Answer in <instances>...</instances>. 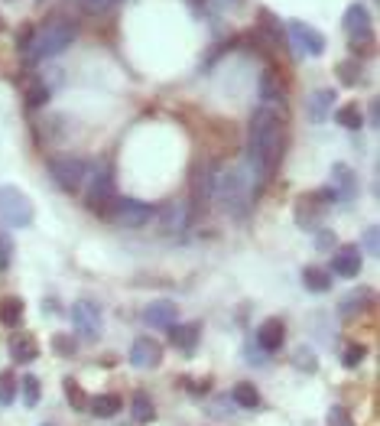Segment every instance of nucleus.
I'll return each mask as SVG.
<instances>
[{
  "mask_svg": "<svg viewBox=\"0 0 380 426\" xmlns=\"http://www.w3.org/2000/svg\"><path fill=\"white\" fill-rule=\"evenodd\" d=\"M283 117H286V108H273V104H260L251 114V124H247V170H251L257 186H264L266 179L273 176L283 153H286Z\"/></svg>",
  "mask_w": 380,
  "mask_h": 426,
  "instance_id": "obj_1",
  "label": "nucleus"
},
{
  "mask_svg": "<svg viewBox=\"0 0 380 426\" xmlns=\"http://www.w3.org/2000/svg\"><path fill=\"white\" fill-rule=\"evenodd\" d=\"M257 182H254L251 170L247 166H228L224 173L215 176V189L212 199L218 202V209L231 218H247L254 209V199H257Z\"/></svg>",
  "mask_w": 380,
  "mask_h": 426,
  "instance_id": "obj_2",
  "label": "nucleus"
},
{
  "mask_svg": "<svg viewBox=\"0 0 380 426\" xmlns=\"http://www.w3.org/2000/svg\"><path fill=\"white\" fill-rule=\"evenodd\" d=\"M75 36H78V26L72 20H49L46 26L33 30V39H30V46H26V59H30V65L43 62V59H53V55L65 53L75 43Z\"/></svg>",
  "mask_w": 380,
  "mask_h": 426,
  "instance_id": "obj_3",
  "label": "nucleus"
},
{
  "mask_svg": "<svg viewBox=\"0 0 380 426\" xmlns=\"http://www.w3.org/2000/svg\"><path fill=\"white\" fill-rule=\"evenodd\" d=\"M49 176H53V182L62 189V192H82L85 189V179H88V163H85L82 156H72V153H59V156H49L46 163Z\"/></svg>",
  "mask_w": 380,
  "mask_h": 426,
  "instance_id": "obj_4",
  "label": "nucleus"
},
{
  "mask_svg": "<svg viewBox=\"0 0 380 426\" xmlns=\"http://www.w3.org/2000/svg\"><path fill=\"white\" fill-rule=\"evenodd\" d=\"M101 218L114 222V225H124V228H143L150 218H156V209H153L150 202L114 195V202H111V205L101 212Z\"/></svg>",
  "mask_w": 380,
  "mask_h": 426,
  "instance_id": "obj_5",
  "label": "nucleus"
},
{
  "mask_svg": "<svg viewBox=\"0 0 380 426\" xmlns=\"http://www.w3.org/2000/svg\"><path fill=\"white\" fill-rule=\"evenodd\" d=\"M36 209L26 192H20L16 186H0V222L10 228H30Z\"/></svg>",
  "mask_w": 380,
  "mask_h": 426,
  "instance_id": "obj_6",
  "label": "nucleus"
},
{
  "mask_svg": "<svg viewBox=\"0 0 380 426\" xmlns=\"http://www.w3.org/2000/svg\"><path fill=\"white\" fill-rule=\"evenodd\" d=\"M85 202H88V209L94 212V215H101V212L114 202V170L107 163H98L92 170L88 166V179H85Z\"/></svg>",
  "mask_w": 380,
  "mask_h": 426,
  "instance_id": "obj_7",
  "label": "nucleus"
},
{
  "mask_svg": "<svg viewBox=\"0 0 380 426\" xmlns=\"http://www.w3.org/2000/svg\"><path fill=\"white\" fill-rule=\"evenodd\" d=\"M286 43L293 46L296 55H322L325 53V36L315 26L303 23V20H289L286 23Z\"/></svg>",
  "mask_w": 380,
  "mask_h": 426,
  "instance_id": "obj_8",
  "label": "nucleus"
},
{
  "mask_svg": "<svg viewBox=\"0 0 380 426\" xmlns=\"http://www.w3.org/2000/svg\"><path fill=\"white\" fill-rule=\"evenodd\" d=\"M72 322H75V332L85 342H98L101 329H104V319H101V306L94 300H75L72 306Z\"/></svg>",
  "mask_w": 380,
  "mask_h": 426,
  "instance_id": "obj_9",
  "label": "nucleus"
},
{
  "mask_svg": "<svg viewBox=\"0 0 380 426\" xmlns=\"http://www.w3.org/2000/svg\"><path fill=\"white\" fill-rule=\"evenodd\" d=\"M325 209H328V205L319 199V192L303 195V199L296 202V225L303 228V231H315L319 222L325 218Z\"/></svg>",
  "mask_w": 380,
  "mask_h": 426,
  "instance_id": "obj_10",
  "label": "nucleus"
},
{
  "mask_svg": "<svg viewBox=\"0 0 380 426\" xmlns=\"http://www.w3.org/2000/svg\"><path fill=\"white\" fill-rule=\"evenodd\" d=\"M189 186H192V205H195L198 212L208 209V202H212V189H215V170H212V166H205V163H198L195 170H192Z\"/></svg>",
  "mask_w": 380,
  "mask_h": 426,
  "instance_id": "obj_11",
  "label": "nucleus"
},
{
  "mask_svg": "<svg viewBox=\"0 0 380 426\" xmlns=\"http://www.w3.org/2000/svg\"><path fill=\"white\" fill-rule=\"evenodd\" d=\"M361 267H364V254H361V248H354V244H342V248H335L332 271L338 273V277L351 280V277L361 273Z\"/></svg>",
  "mask_w": 380,
  "mask_h": 426,
  "instance_id": "obj_12",
  "label": "nucleus"
},
{
  "mask_svg": "<svg viewBox=\"0 0 380 426\" xmlns=\"http://www.w3.org/2000/svg\"><path fill=\"white\" fill-rule=\"evenodd\" d=\"M143 322L153 329H173L179 322V306L173 300H153L146 302L143 310Z\"/></svg>",
  "mask_w": 380,
  "mask_h": 426,
  "instance_id": "obj_13",
  "label": "nucleus"
},
{
  "mask_svg": "<svg viewBox=\"0 0 380 426\" xmlns=\"http://www.w3.org/2000/svg\"><path fill=\"white\" fill-rule=\"evenodd\" d=\"M163 361V345L156 339H150V335H140V339H134V349H130V364L134 368H156V364Z\"/></svg>",
  "mask_w": 380,
  "mask_h": 426,
  "instance_id": "obj_14",
  "label": "nucleus"
},
{
  "mask_svg": "<svg viewBox=\"0 0 380 426\" xmlns=\"http://www.w3.org/2000/svg\"><path fill=\"white\" fill-rule=\"evenodd\" d=\"M283 342H286V322L283 319H266V322H260L257 329V345L266 351V355H273V351L283 349Z\"/></svg>",
  "mask_w": 380,
  "mask_h": 426,
  "instance_id": "obj_15",
  "label": "nucleus"
},
{
  "mask_svg": "<svg viewBox=\"0 0 380 426\" xmlns=\"http://www.w3.org/2000/svg\"><path fill=\"white\" fill-rule=\"evenodd\" d=\"M332 192L338 202H351L357 195V176L348 163H335L332 166Z\"/></svg>",
  "mask_w": 380,
  "mask_h": 426,
  "instance_id": "obj_16",
  "label": "nucleus"
},
{
  "mask_svg": "<svg viewBox=\"0 0 380 426\" xmlns=\"http://www.w3.org/2000/svg\"><path fill=\"white\" fill-rule=\"evenodd\" d=\"M305 111H309L312 124H322V121H328V114L335 111V88H315V92L305 98Z\"/></svg>",
  "mask_w": 380,
  "mask_h": 426,
  "instance_id": "obj_17",
  "label": "nucleus"
},
{
  "mask_svg": "<svg viewBox=\"0 0 380 426\" xmlns=\"http://www.w3.org/2000/svg\"><path fill=\"white\" fill-rule=\"evenodd\" d=\"M10 358L16 364H33L39 358V345L30 332H13L10 335Z\"/></svg>",
  "mask_w": 380,
  "mask_h": 426,
  "instance_id": "obj_18",
  "label": "nucleus"
},
{
  "mask_svg": "<svg viewBox=\"0 0 380 426\" xmlns=\"http://www.w3.org/2000/svg\"><path fill=\"white\" fill-rule=\"evenodd\" d=\"M169 339H173L175 349H183L185 355L198 349V339H202V326L198 322H179V326L169 329Z\"/></svg>",
  "mask_w": 380,
  "mask_h": 426,
  "instance_id": "obj_19",
  "label": "nucleus"
},
{
  "mask_svg": "<svg viewBox=\"0 0 380 426\" xmlns=\"http://www.w3.org/2000/svg\"><path fill=\"white\" fill-rule=\"evenodd\" d=\"M260 98L264 104H273V108H286V92H283V82L273 69H266L260 78Z\"/></svg>",
  "mask_w": 380,
  "mask_h": 426,
  "instance_id": "obj_20",
  "label": "nucleus"
},
{
  "mask_svg": "<svg viewBox=\"0 0 380 426\" xmlns=\"http://www.w3.org/2000/svg\"><path fill=\"white\" fill-rule=\"evenodd\" d=\"M121 410H124V400L117 394H94V397H88V413L98 417V420H111V417H117Z\"/></svg>",
  "mask_w": 380,
  "mask_h": 426,
  "instance_id": "obj_21",
  "label": "nucleus"
},
{
  "mask_svg": "<svg viewBox=\"0 0 380 426\" xmlns=\"http://www.w3.org/2000/svg\"><path fill=\"white\" fill-rule=\"evenodd\" d=\"M342 26H344V33H351V36L371 33V10H367L364 4H351V7L344 10Z\"/></svg>",
  "mask_w": 380,
  "mask_h": 426,
  "instance_id": "obj_22",
  "label": "nucleus"
},
{
  "mask_svg": "<svg viewBox=\"0 0 380 426\" xmlns=\"http://www.w3.org/2000/svg\"><path fill=\"white\" fill-rule=\"evenodd\" d=\"M231 400L237 407H244V410H260L264 407V397H260L257 384H251V381H237L234 390H231Z\"/></svg>",
  "mask_w": 380,
  "mask_h": 426,
  "instance_id": "obj_23",
  "label": "nucleus"
},
{
  "mask_svg": "<svg viewBox=\"0 0 380 426\" xmlns=\"http://www.w3.org/2000/svg\"><path fill=\"white\" fill-rule=\"evenodd\" d=\"M374 302V290H351V293H344V300L338 302V310H342V316H357V312H364L367 306Z\"/></svg>",
  "mask_w": 380,
  "mask_h": 426,
  "instance_id": "obj_24",
  "label": "nucleus"
},
{
  "mask_svg": "<svg viewBox=\"0 0 380 426\" xmlns=\"http://www.w3.org/2000/svg\"><path fill=\"white\" fill-rule=\"evenodd\" d=\"M130 417L137 420L140 426H146V423L156 420V407H153V400H150L146 390H137V394L130 397Z\"/></svg>",
  "mask_w": 380,
  "mask_h": 426,
  "instance_id": "obj_25",
  "label": "nucleus"
},
{
  "mask_svg": "<svg viewBox=\"0 0 380 426\" xmlns=\"http://www.w3.org/2000/svg\"><path fill=\"white\" fill-rule=\"evenodd\" d=\"M23 312H26V306H23L20 296H7V300H0V322H4L7 329L20 326V322H23Z\"/></svg>",
  "mask_w": 380,
  "mask_h": 426,
  "instance_id": "obj_26",
  "label": "nucleus"
},
{
  "mask_svg": "<svg viewBox=\"0 0 380 426\" xmlns=\"http://www.w3.org/2000/svg\"><path fill=\"white\" fill-rule=\"evenodd\" d=\"M332 114H335V121H338V124H342L344 131H361V127H364V114H361V104H354V101H351V104H342V108L332 111Z\"/></svg>",
  "mask_w": 380,
  "mask_h": 426,
  "instance_id": "obj_27",
  "label": "nucleus"
},
{
  "mask_svg": "<svg viewBox=\"0 0 380 426\" xmlns=\"http://www.w3.org/2000/svg\"><path fill=\"white\" fill-rule=\"evenodd\" d=\"M166 218H160V225H163V231H183L185 225H189V209H185V205H179V202H169L166 209Z\"/></svg>",
  "mask_w": 380,
  "mask_h": 426,
  "instance_id": "obj_28",
  "label": "nucleus"
},
{
  "mask_svg": "<svg viewBox=\"0 0 380 426\" xmlns=\"http://www.w3.org/2000/svg\"><path fill=\"white\" fill-rule=\"evenodd\" d=\"M303 283H305V290H312V293H328V290H332V273L322 271V267H305Z\"/></svg>",
  "mask_w": 380,
  "mask_h": 426,
  "instance_id": "obj_29",
  "label": "nucleus"
},
{
  "mask_svg": "<svg viewBox=\"0 0 380 426\" xmlns=\"http://www.w3.org/2000/svg\"><path fill=\"white\" fill-rule=\"evenodd\" d=\"M16 394H23V403L26 407H39V400H43V384H39L36 374H23V381L16 384Z\"/></svg>",
  "mask_w": 380,
  "mask_h": 426,
  "instance_id": "obj_30",
  "label": "nucleus"
},
{
  "mask_svg": "<svg viewBox=\"0 0 380 426\" xmlns=\"http://www.w3.org/2000/svg\"><path fill=\"white\" fill-rule=\"evenodd\" d=\"M62 390H65V400H69L72 410H88V394H85V388L78 381L65 378L62 381Z\"/></svg>",
  "mask_w": 380,
  "mask_h": 426,
  "instance_id": "obj_31",
  "label": "nucleus"
},
{
  "mask_svg": "<svg viewBox=\"0 0 380 426\" xmlns=\"http://www.w3.org/2000/svg\"><path fill=\"white\" fill-rule=\"evenodd\" d=\"M293 364H296L299 371H305V374H315V371H319V355H315L309 345H299V349L293 351Z\"/></svg>",
  "mask_w": 380,
  "mask_h": 426,
  "instance_id": "obj_32",
  "label": "nucleus"
},
{
  "mask_svg": "<svg viewBox=\"0 0 380 426\" xmlns=\"http://www.w3.org/2000/svg\"><path fill=\"white\" fill-rule=\"evenodd\" d=\"M49 98H53V88L46 82H36V85L26 88V108L30 111H39L43 104H49Z\"/></svg>",
  "mask_w": 380,
  "mask_h": 426,
  "instance_id": "obj_33",
  "label": "nucleus"
},
{
  "mask_svg": "<svg viewBox=\"0 0 380 426\" xmlns=\"http://www.w3.org/2000/svg\"><path fill=\"white\" fill-rule=\"evenodd\" d=\"M335 75L342 78L344 85H357V82H361V75H364V65L357 62V59H348V62H338Z\"/></svg>",
  "mask_w": 380,
  "mask_h": 426,
  "instance_id": "obj_34",
  "label": "nucleus"
},
{
  "mask_svg": "<svg viewBox=\"0 0 380 426\" xmlns=\"http://www.w3.org/2000/svg\"><path fill=\"white\" fill-rule=\"evenodd\" d=\"M16 374L13 371H0V407H10L16 400Z\"/></svg>",
  "mask_w": 380,
  "mask_h": 426,
  "instance_id": "obj_35",
  "label": "nucleus"
},
{
  "mask_svg": "<svg viewBox=\"0 0 380 426\" xmlns=\"http://www.w3.org/2000/svg\"><path fill=\"white\" fill-rule=\"evenodd\" d=\"M53 349H55V355H62V358H75L78 342H75V335H69V332H55L53 335Z\"/></svg>",
  "mask_w": 380,
  "mask_h": 426,
  "instance_id": "obj_36",
  "label": "nucleus"
},
{
  "mask_svg": "<svg viewBox=\"0 0 380 426\" xmlns=\"http://www.w3.org/2000/svg\"><path fill=\"white\" fill-rule=\"evenodd\" d=\"M367 358V345H361V342H348L342 351V364L344 368H357V364Z\"/></svg>",
  "mask_w": 380,
  "mask_h": 426,
  "instance_id": "obj_37",
  "label": "nucleus"
},
{
  "mask_svg": "<svg viewBox=\"0 0 380 426\" xmlns=\"http://www.w3.org/2000/svg\"><path fill=\"white\" fill-rule=\"evenodd\" d=\"M328 426H354V420H351L348 407H342V403H335L332 410H328Z\"/></svg>",
  "mask_w": 380,
  "mask_h": 426,
  "instance_id": "obj_38",
  "label": "nucleus"
},
{
  "mask_svg": "<svg viewBox=\"0 0 380 426\" xmlns=\"http://www.w3.org/2000/svg\"><path fill=\"white\" fill-rule=\"evenodd\" d=\"M10 263H13V241L0 231V271H10Z\"/></svg>",
  "mask_w": 380,
  "mask_h": 426,
  "instance_id": "obj_39",
  "label": "nucleus"
},
{
  "mask_svg": "<svg viewBox=\"0 0 380 426\" xmlns=\"http://www.w3.org/2000/svg\"><path fill=\"white\" fill-rule=\"evenodd\" d=\"M335 244H338L335 231H328V228H315V248H319V251H332Z\"/></svg>",
  "mask_w": 380,
  "mask_h": 426,
  "instance_id": "obj_40",
  "label": "nucleus"
},
{
  "mask_svg": "<svg viewBox=\"0 0 380 426\" xmlns=\"http://www.w3.org/2000/svg\"><path fill=\"white\" fill-rule=\"evenodd\" d=\"M364 251L367 254H380V228L377 225H371L364 231Z\"/></svg>",
  "mask_w": 380,
  "mask_h": 426,
  "instance_id": "obj_41",
  "label": "nucleus"
},
{
  "mask_svg": "<svg viewBox=\"0 0 380 426\" xmlns=\"http://www.w3.org/2000/svg\"><path fill=\"white\" fill-rule=\"evenodd\" d=\"M111 4H114V0H82V7L88 10V13H104V10H111Z\"/></svg>",
  "mask_w": 380,
  "mask_h": 426,
  "instance_id": "obj_42",
  "label": "nucleus"
},
{
  "mask_svg": "<svg viewBox=\"0 0 380 426\" xmlns=\"http://www.w3.org/2000/svg\"><path fill=\"white\" fill-rule=\"evenodd\" d=\"M30 39H33V26H20V36H16V49H23V53H26Z\"/></svg>",
  "mask_w": 380,
  "mask_h": 426,
  "instance_id": "obj_43",
  "label": "nucleus"
},
{
  "mask_svg": "<svg viewBox=\"0 0 380 426\" xmlns=\"http://www.w3.org/2000/svg\"><path fill=\"white\" fill-rule=\"evenodd\" d=\"M377 111H380V101H377V98H374V101H371V108H367V121H371V124H374V127H377V124H380V114H377Z\"/></svg>",
  "mask_w": 380,
  "mask_h": 426,
  "instance_id": "obj_44",
  "label": "nucleus"
},
{
  "mask_svg": "<svg viewBox=\"0 0 380 426\" xmlns=\"http://www.w3.org/2000/svg\"><path fill=\"white\" fill-rule=\"evenodd\" d=\"M0 30H4V16H0Z\"/></svg>",
  "mask_w": 380,
  "mask_h": 426,
  "instance_id": "obj_45",
  "label": "nucleus"
},
{
  "mask_svg": "<svg viewBox=\"0 0 380 426\" xmlns=\"http://www.w3.org/2000/svg\"><path fill=\"white\" fill-rule=\"evenodd\" d=\"M43 426H55V423H43Z\"/></svg>",
  "mask_w": 380,
  "mask_h": 426,
  "instance_id": "obj_46",
  "label": "nucleus"
},
{
  "mask_svg": "<svg viewBox=\"0 0 380 426\" xmlns=\"http://www.w3.org/2000/svg\"><path fill=\"white\" fill-rule=\"evenodd\" d=\"M39 4H43V0H39Z\"/></svg>",
  "mask_w": 380,
  "mask_h": 426,
  "instance_id": "obj_47",
  "label": "nucleus"
}]
</instances>
